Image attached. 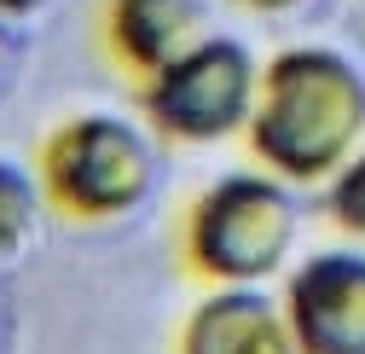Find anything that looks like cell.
Returning <instances> with one entry per match:
<instances>
[{
    "mask_svg": "<svg viewBox=\"0 0 365 354\" xmlns=\"http://www.w3.org/2000/svg\"><path fill=\"white\" fill-rule=\"evenodd\" d=\"M244 134L272 181H336L365 146V70L336 47L272 53Z\"/></svg>",
    "mask_w": 365,
    "mask_h": 354,
    "instance_id": "6da1fadb",
    "label": "cell"
},
{
    "mask_svg": "<svg viewBox=\"0 0 365 354\" xmlns=\"http://www.w3.org/2000/svg\"><path fill=\"white\" fill-rule=\"evenodd\" d=\"M296 244V198L272 174H226L186 203L180 261L215 290H255Z\"/></svg>",
    "mask_w": 365,
    "mask_h": 354,
    "instance_id": "7a4b0ae2",
    "label": "cell"
},
{
    "mask_svg": "<svg viewBox=\"0 0 365 354\" xmlns=\"http://www.w3.org/2000/svg\"><path fill=\"white\" fill-rule=\"evenodd\" d=\"M35 181L64 221L133 215L157 186V151L133 122L87 111L58 122L35 151Z\"/></svg>",
    "mask_w": 365,
    "mask_h": 354,
    "instance_id": "3957f363",
    "label": "cell"
},
{
    "mask_svg": "<svg viewBox=\"0 0 365 354\" xmlns=\"http://www.w3.org/2000/svg\"><path fill=\"white\" fill-rule=\"evenodd\" d=\"M255 93H261V70H255L250 47L209 35L203 47L174 59L151 81H140V111L157 134H168L180 146H209V140L250 128Z\"/></svg>",
    "mask_w": 365,
    "mask_h": 354,
    "instance_id": "277c9868",
    "label": "cell"
},
{
    "mask_svg": "<svg viewBox=\"0 0 365 354\" xmlns=\"http://www.w3.org/2000/svg\"><path fill=\"white\" fill-rule=\"evenodd\" d=\"M296 354H365V250H319L284 285Z\"/></svg>",
    "mask_w": 365,
    "mask_h": 354,
    "instance_id": "5b68a950",
    "label": "cell"
},
{
    "mask_svg": "<svg viewBox=\"0 0 365 354\" xmlns=\"http://www.w3.org/2000/svg\"><path fill=\"white\" fill-rule=\"evenodd\" d=\"M99 35L122 76L151 81L157 70H168L174 59L209 41V12L203 0H105Z\"/></svg>",
    "mask_w": 365,
    "mask_h": 354,
    "instance_id": "8992f818",
    "label": "cell"
},
{
    "mask_svg": "<svg viewBox=\"0 0 365 354\" xmlns=\"http://www.w3.org/2000/svg\"><path fill=\"white\" fill-rule=\"evenodd\" d=\"M174 354H296V343L267 290H209L180 325Z\"/></svg>",
    "mask_w": 365,
    "mask_h": 354,
    "instance_id": "52a82bcc",
    "label": "cell"
},
{
    "mask_svg": "<svg viewBox=\"0 0 365 354\" xmlns=\"http://www.w3.org/2000/svg\"><path fill=\"white\" fill-rule=\"evenodd\" d=\"M41 203H47V198H41V181H35L24 163L0 157V268H6V261H18L24 244L35 238Z\"/></svg>",
    "mask_w": 365,
    "mask_h": 354,
    "instance_id": "ba28073f",
    "label": "cell"
},
{
    "mask_svg": "<svg viewBox=\"0 0 365 354\" xmlns=\"http://www.w3.org/2000/svg\"><path fill=\"white\" fill-rule=\"evenodd\" d=\"M325 209H331V221H336L342 233L365 238V146L348 157V168L331 181V198H325Z\"/></svg>",
    "mask_w": 365,
    "mask_h": 354,
    "instance_id": "9c48e42d",
    "label": "cell"
},
{
    "mask_svg": "<svg viewBox=\"0 0 365 354\" xmlns=\"http://www.w3.org/2000/svg\"><path fill=\"white\" fill-rule=\"evenodd\" d=\"M12 59H18V35H12V18H0V76L12 70Z\"/></svg>",
    "mask_w": 365,
    "mask_h": 354,
    "instance_id": "30bf717a",
    "label": "cell"
},
{
    "mask_svg": "<svg viewBox=\"0 0 365 354\" xmlns=\"http://www.w3.org/2000/svg\"><path fill=\"white\" fill-rule=\"evenodd\" d=\"M41 6H47V0H0V18H29Z\"/></svg>",
    "mask_w": 365,
    "mask_h": 354,
    "instance_id": "8fae6325",
    "label": "cell"
},
{
    "mask_svg": "<svg viewBox=\"0 0 365 354\" xmlns=\"http://www.w3.org/2000/svg\"><path fill=\"white\" fill-rule=\"evenodd\" d=\"M244 6H255V12H284V6H302V0H244Z\"/></svg>",
    "mask_w": 365,
    "mask_h": 354,
    "instance_id": "7c38bea8",
    "label": "cell"
},
{
    "mask_svg": "<svg viewBox=\"0 0 365 354\" xmlns=\"http://www.w3.org/2000/svg\"><path fill=\"white\" fill-rule=\"evenodd\" d=\"M0 331H6V320H0Z\"/></svg>",
    "mask_w": 365,
    "mask_h": 354,
    "instance_id": "4fadbf2b",
    "label": "cell"
}]
</instances>
